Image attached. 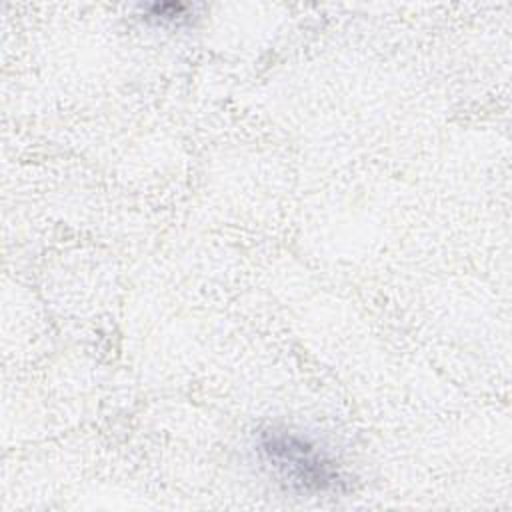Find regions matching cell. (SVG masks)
<instances>
[{"mask_svg": "<svg viewBox=\"0 0 512 512\" xmlns=\"http://www.w3.org/2000/svg\"><path fill=\"white\" fill-rule=\"evenodd\" d=\"M258 454L286 488L300 494L332 492L344 482L336 462L324 450L286 428L260 432Z\"/></svg>", "mask_w": 512, "mask_h": 512, "instance_id": "1", "label": "cell"}, {"mask_svg": "<svg viewBox=\"0 0 512 512\" xmlns=\"http://www.w3.org/2000/svg\"><path fill=\"white\" fill-rule=\"evenodd\" d=\"M188 8L186 4L180 2H162V4H150L144 8V18L146 20H154L158 24H174L178 20L188 18Z\"/></svg>", "mask_w": 512, "mask_h": 512, "instance_id": "2", "label": "cell"}]
</instances>
